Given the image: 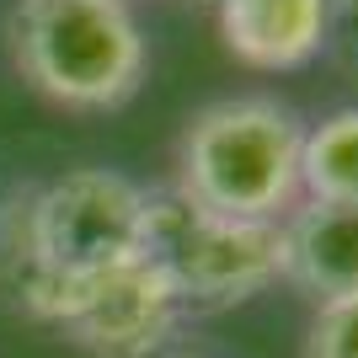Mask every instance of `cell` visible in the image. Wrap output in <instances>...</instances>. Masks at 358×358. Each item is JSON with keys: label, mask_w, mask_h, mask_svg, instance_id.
<instances>
[{"label": "cell", "mask_w": 358, "mask_h": 358, "mask_svg": "<svg viewBox=\"0 0 358 358\" xmlns=\"http://www.w3.org/2000/svg\"><path fill=\"white\" fill-rule=\"evenodd\" d=\"M305 123L278 96H224L198 107L177 139V193L209 214L278 224L294 209Z\"/></svg>", "instance_id": "1"}, {"label": "cell", "mask_w": 358, "mask_h": 358, "mask_svg": "<svg viewBox=\"0 0 358 358\" xmlns=\"http://www.w3.org/2000/svg\"><path fill=\"white\" fill-rule=\"evenodd\" d=\"M11 59L48 102L113 113L145 80V32L129 0H16Z\"/></svg>", "instance_id": "2"}, {"label": "cell", "mask_w": 358, "mask_h": 358, "mask_svg": "<svg viewBox=\"0 0 358 358\" xmlns=\"http://www.w3.org/2000/svg\"><path fill=\"white\" fill-rule=\"evenodd\" d=\"M139 257H150L166 273V284L177 289L182 310H224L246 305L268 284L284 278V241L278 224L262 220H230L209 214L177 187L145 193V241Z\"/></svg>", "instance_id": "3"}, {"label": "cell", "mask_w": 358, "mask_h": 358, "mask_svg": "<svg viewBox=\"0 0 358 358\" xmlns=\"http://www.w3.org/2000/svg\"><path fill=\"white\" fill-rule=\"evenodd\" d=\"M145 241V187L107 166L64 171L27 203L32 262L64 278H96L139 257Z\"/></svg>", "instance_id": "4"}, {"label": "cell", "mask_w": 358, "mask_h": 358, "mask_svg": "<svg viewBox=\"0 0 358 358\" xmlns=\"http://www.w3.org/2000/svg\"><path fill=\"white\" fill-rule=\"evenodd\" d=\"M177 321H182L177 289L166 284V273L150 257H134L123 268L80 278L64 331L96 358H155L171 343Z\"/></svg>", "instance_id": "5"}, {"label": "cell", "mask_w": 358, "mask_h": 358, "mask_svg": "<svg viewBox=\"0 0 358 358\" xmlns=\"http://www.w3.org/2000/svg\"><path fill=\"white\" fill-rule=\"evenodd\" d=\"M284 241V284L305 299H343L358 294V203H321L299 198L278 220Z\"/></svg>", "instance_id": "6"}, {"label": "cell", "mask_w": 358, "mask_h": 358, "mask_svg": "<svg viewBox=\"0 0 358 358\" xmlns=\"http://www.w3.org/2000/svg\"><path fill=\"white\" fill-rule=\"evenodd\" d=\"M331 0H224L214 6L224 54L252 70H299L327 48Z\"/></svg>", "instance_id": "7"}, {"label": "cell", "mask_w": 358, "mask_h": 358, "mask_svg": "<svg viewBox=\"0 0 358 358\" xmlns=\"http://www.w3.org/2000/svg\"><path fill=\"white\" fill-rule=\"evenodd\" d=\"M299 187L321 203H358V107H337L331 118L305 129Z\"/></svg>", "instance_id": "8"}, {"label": "cell", "mask_w": 358, "mask_h": 358, "mask_svg": "<svg viewBox=\"0 0 358 358\" xmlns=\"http://www.w3.org/2000/svg\"><path fill=\"white\" fill-rule=\"evenodd\" d=\"M305 358H358V294L315 305L305 327Z\"/></svg>", "instance_id": "9"}, {"label": "cell", "mask_w": 358, "mask_h": 358, "mask_svg": "<svg viewBox=\"0 0 358 358\" xmlns=\"http://www.w3.org/2000/svg\"><path fill=\"white\" fill-rule=\"evenodd\" d=\"M327 48H331V59H337V70H343L348 80H358V0H331Z\"/></svg>", "instance_id": "10"}, {"label": "cell", "mask_w": 358, "mask_h": 358, "mask_svg": "<svg viewBox=\"0 0 358 358\" xmlns=\"http://www.w3.org/2000/svg\"><path fill=\"white\" fill-rule=\"evenodd\" d=\"M155 358H209V353H155Z\"/></svg>", "instance_id": "11"}, {"label": "cell", "mask_w": 358, "mask_h": 358, "mask_svg": "<svg viewBox=\"0 0 358 358\" xmlns=\"http://www.w3.org/2000/svg\"><path fill=\"white\" fill-rule=\"evenodd\" d=\"M198 6H209V11H214V6H224V0H198Z\"/></svg>", "instance_id": "12"}]
</instances>
